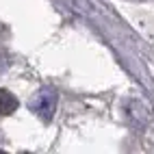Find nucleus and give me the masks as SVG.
<instances>
[{
    "mask_svg": "<svg viewBox=\"0 0 154 154\" xmlns=\"http://www.w3.org/2000/svg\"><path fill=\"white\" fill-rule=\"evenodd\" d=\"M28 106H30V111H33L35 115H39L42 119H46V122L52 119L54 109H57V94H54V89H42V91H37V94L30 98Z\"/></svg>",
    "mask_w": 154,
    "mask_h": 154,
    "instance_id": "obj_1",
    "label": "nucleus"
},
{
    "mask_svg": "<svg viewBox=\"0 0 154 154\" xmlns=\"http://www.w3.org/2000/svg\"><path fill=\"white\" fill-rule=\"evenodd\" d=\"M17 109V100L13 94H9L7 89H0V113L2 115H11Z\"/></svg>",
    "mask_w": 154,
    "mask_h": 154,
    "instance_id": "obj_2",
    "label": "nucleus"
}]
</instances>
